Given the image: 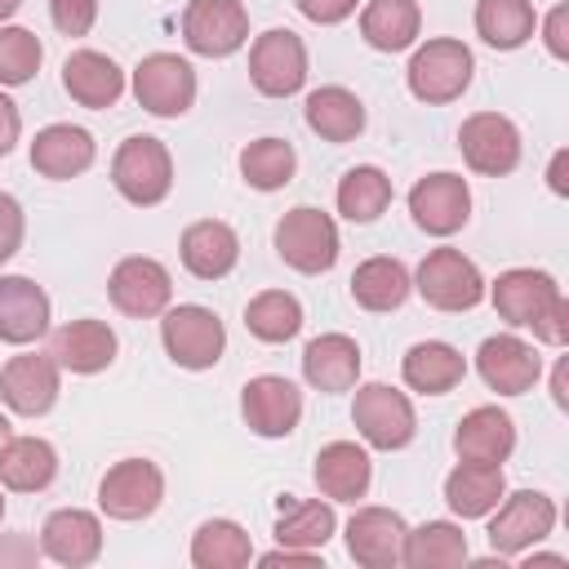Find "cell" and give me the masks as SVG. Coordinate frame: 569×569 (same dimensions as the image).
Listing matches in <instances>:
<instances>
[{
    "label": "cell",
    "mask_w": 569,
    "mask_h": 569,
    "mask_svg": "<svg viewBox=\"0 0 569 569\" xmlns=\"http://www.w3.org/2000/svg\"><path fill=\"white\" fill-rule=\"evenodd\" d=\"M498 316L516 329H533L538 342L547 347H565L569 342V302L560 293V284L547 271L533 267H511L493 280L489 289Z\"/></svg>",
    "instance_id": "obj_1"
},
{
    "label": "cell",
    "mask_w": 569,
    "mask_h": 569,
    "mask_svg": "<svg viewBox=\"0 0 569 569\" xmlns=\"http://www.w3.org/2000/svg\"><path fill=\"white\" fill-rule=\"evenodd\" d=\"M471 71H476L471 49H467L462 40L436 36V40H427L422 49H413L405 80H409V93H413L418 102L440 107V102H453V98L467 93Z\"/></svg>",
    "instance_id": "obj_2"
},
{
    "label": "cell",
    "mask_w": 569,
    "mask_h": 569,
    "mask_svg": "<svg viewBox=\"0 0 569 569\" xmlns=\"http://www.w3.org/2000/svg\"><path fill=\"white\" fill-rule=\"evenodd\" d=\"M111 182L129 204H160L173 187V156L160 138L151 133H133L116 147L111 156Z\"/></svg>",
    "instance_id": "obj_3"
},
{
    "label": "cell",
    "mask_w": 569,
    "mask_h": 569,
    "mask_svg": "<svg viewBox=\"0 0 569 569\" xmlns=\"http://www.w3.org/2000/svg\"><path fill=\"white\" fill-rule=\"evenodd\" d=\"M276 253L302 271V276H320L338 262V227L325 209L316 204H298L276 222Z\"/></svg>",
    "instance_id": "obj_4"
},
{
    "label": "cell",
    "mask_w": 569,
    "mask_h": 569,
    "mask_svg": "<svg viewBox=\"0 0 569 569\" xmlns=\"http://www.w3.org/2000/svg\"><path fill=\"white\" fill-rule=\"evenodd\" d=\"M160 338H164L169 360L182 369H213L227 351V329H222L218 311H209L200 302L169 307L160 320Z\"/></svg>",
    "instance_id": "obj_5"
},
{
    "label": "cell",
    "mask_w": 569,
    "mask_h": 569,
    "mask_svg": "<svg viewBox=\"0 0 569 569\" xmlns=\"http://www.w3.org/2000/svg\"><path fill=\"white\" fill-rule=\"evenodd\" d=\"M413 289L422 293L427 307L436 311H471L480 298H485V280H480V267L462 253V249H431L422 262H418V280Z\"/></svg>",
    "instance_id": "obj_6"
},
{
    "label": "cell",
    "mask_w": 569,
    "mask_h": 569,
    "mask_svg": "<svg viewBox=\"0 0 569 569\" xmlns=\"http://www.w3.org/2000/svg\"><path fill=\"white\" fill-rule=\"evenodd\" d=\"M249 80L267 98H289L307 80V44L289 27H271L249 44Z\"/></svg>",
    "instance_id": "obj_7"
},
{
    "label": "cell",
    "mask_w": 569,
    "mask_h": 569,
    "mask_svg": "<svg viewBox=\"0 0 569 569\" xmlns=\"http://www.w3.org/2000/svg\"><path fill=\"white\" fill-rule=\"evenodd\" d=\"M351 422L356 431L373 445V449H405L418 431L413 405L405 391L387 387V382H365L356 387V405H351Z\"/></svg>",
    "instance_id": "obj_8"
},
{
    "label": "cell",
    "mask_w": 569,
    "mask_h": 569,
    "mask_svg": "<svg viewBox=\"0 0 569 569\" xmlns=\"http://www.w3.org/2000/svg\"><path fill=\"white\" fill-rule=\"evenodd\" d=\"M133 98L142 111L151 116H187L191 102H196V71L187 58L178 53H147L138 67H133Z\"/></svg>",
    "instance_id": "obj_9"
},
{
    "label": "cell",
    "mask_w": 569,
    "mask_h": 569,
    "mask_svg": "<svg viewBox=\"0 0 569 569\" xmlns=\"http://www.w3.org/2000/svg\"><path fill=\"white\" fill-rule=\"evenodd\" d=\"M556 525V502L538 489H520V493H502V502L493 507L489 520V547L493 556H520L533 542H542Z\"/></svg>",
    "instance_id": "obj_10"
},
{
    "label": "cell",
    "mask_w": 569,
    "mask_h": 569,
    "mask_svg": "<svg viewBox=\"0 0 569 569\" xmlns=\"http://www.w3.org/2000/svg\"><path fill=\"white\" fill-rule=\"evenodd\" d=\"M182 40L200 58H227L249 40V9L240 0H191L182 9Z\"/></svg>",
    "instance_id": "obj_11"
},
{
    "label": "cell",
    "mask_w": 569,
    "mask_h": 569,
    "mask_svg": "<svg viewBox=\"0 0 569 569\" xmlns=\"http://www.w3.org/2000/svg\"><path fill=\"white\" fill-rule=\"evenodd\" d=\"M160 498H164V476L147 458H124L107 467V476L98 480V507L111 520H142L160 507Z\"/></svg>",
    "instance_id": "obj_12"
},
{
    "label": "cell",
    "mask_w": 569,
    "mask_h": 569,
    "mask_svg": "<svg viewBox=\"0 0 569 569\" xmlns=\"http://www.w3.org/2000/svg\"><path fill=\"white\" fill-rule=\"evenodd\" d=\"M458 151L476 173L502 178L520 164V129L498 111H476L458 129Z\"/></svg>",
    "instance_id": "obj_13"
},
{
    "label": "cell",
    "mask_w": 569,
    "mask_h": 569,
    "mask_svg": "<svg viewBox=\"0 0 569 569\" xmlns=\"http://www.w3.org/2000/svg\"><path fill=\"white\" fill-rule=\"evenodd\" d=\"M409 213L427 236H453L471 218V191L458 173H427L409 191Z\"/></svg>",
    "instance_id": "obj_14"
},
{
    "label": "cell",
    "mask_w": 569,
    "mask_h": 569,
    "mask_svg": "<svg viewBox=\"0 0 569 569\" xmlns=\"http://www.w3.org/2000/svg\"><path fill=\"white\" fill-rule=\"evenodd\" d=\"M107 293H111V307H116V311L147 320V316H160V311L169 307L173 280H169V271H164L156 258L133 253V258H120V262H116V271H111V280H107Z\"/></svg>",
    "instance_id": "obj_15"
},
{
    "label": "cell",
    "mask_w": 569,
    "mask_h": 569,
    "mask_svg": "<svg viewBox=\"0 0 569 569\" xmlns=\"http://www.w3.org/2000/svg\"><path fill=\"white\" fill-rule=\"evenodd\" d=\"M476 369H480V378H485L489 391H498V396H525L542 378V356L525 338H516V333H493V338L480 342Z\"/></svg>",
    "instance_id": "obj_16"
},
{
    "label": "cell",
    "mask_w": 569,
    "mask_h": 569,
    "mask_svg": "<svg viewBox=\"0 0 569 569\" xmlns=\"http://www.w3.org/2000/svg\"><path fill=\"white\" fill-rule=\"evenodd\" d=\"M240 413H244L249 431H258L267 440L289 436L302 418V391L280 373H258L240 391Z\"/></svg>",
    "instance_id": "obj_17"
},
{
    "label": "cell",
    "mask_w": 569,
    "mask_h": 569,
    "mask_svg": "<svg viewBox=\"0 0 569 569\" xmlns=\"http://www.w3.org/2000/svg\"><path fill=\"white\" fill-rule=\"evenodd\" d=\"M0 400L22 413V418H40L53 409L58 400V360L27 351V356H9L0 369Z\"/></svg>",
    "instance_id": "obj_18"
},
{
    "label": "cell",
    "mask_w": 569,
    "mask_h": 569,
    "mask_svg": "<svg viewBox=\"0 0 569 569\" xmlns=\"http://www.w3.org/2000/svg\"><path fill=\"white\" fill-rule=\"evenodd\" d=\"M405 533H409V525L400 520V511L356 507V516L347 520V556L365 569H391V565H400Z\"/></svg>",
    "instance_id": "obj_19"
},
{
    "label": "cell",
    "mask_w": 569,
    "mask_h": 569,
    "mask_svg": "<svg viewBox=\"0 0 569 569\" xmlns=\"http://www.w3.org/2000/svg\"><path fill=\"white\" fill-rule=\"evenodd\" d=\"M40 551H44L53 565H67V569L93 565V560L102 556V520H98L93 511L62 507V511H53V516L40 525Z\"/></svg>",
    "instance_id": "obj_20"
},
{
    "label": "cell",
    "mask_w": 569,
    "mask_h": 569,
    "mask_svg": "<svg viewBox=\"0 0 569 569\" xmlns=\"http://www.w3.org/2000/svg\"><path fill=\"white\" fill-rule=\"evenodd\" d=\"M116 329L102 320H67L62 329H53L49 356L58 360V369L71 373H102L116 360Z\"/></svg>",
    "instance_id": "obj_21"
},
{
    "label": "cell",
    "mask_w": 569,
    "mask_h": 569,
    "mask_svg": "<svg viewBox=\"0 0 569 569\" xmlns=\"http://www.w3.org/2000/svg\"><path fill=\"white\" fill-rule=\"evenodd\" d=\"M516 449V422L511 413H502L498 405H480L471 413H462L458 431H453V453L462 462H507Z\"/></svg>",
    "instance_id": "obj_22"
},
{
    "label": "cell",
    "mask_w": 569,
    "mask_h": 569,
    "mask_svg": "<svg viewBox=\"0 0 569 569\" xmlns=\"http://www.w3.org/2000/svg\"><path fill=\"white\" fill-rule=\"evenodd\" d=\"M49 329V293L27 276H0V342L27 347Z\"/></svg>",
    "instance_id": "obj_23"
},
{
    "label": "cell",
    "mask_w": 569,
    "mask_h": 569,
    "mask_svg": "<svg viewBox=\"0 0 569 569\" xmlns=\"http://www.w3.org/2000/svg\"><path fill=\"white\" fill-rule=\"evenodd\" d=\"M178 253H182V267L196 280H222L240 258V236L218 218H200L182 231Z\"/></svg>",
    "instance_id": "obj_24"
},
{
    "label": "cell",
    "mask_w": 569,
    "mask_h": 569,
    "mask_svg": "<svg viewBox=\"0 0 569 569\" xmlns=\"http://www.w3.org/2000/svg\"><path fill=\"white\" fill-rule=\"evenodd\" d=\"M62 89H67L80 107L102 111V107H116V102H120V93H124V71H120L107 53H98V49H76V53H67V62H62Z\"/></svg>",
    "instance_id": "obj_25"
},
{
    "label": "cell",
    "mask_w": 569,
    "mask_h": 569,
    "mask_svg": "<svg viewBox=\"0 0 569 569\" xmlns=\"http://www.w3.org/2000/svg\"><path fill=\"white\" fill-rule=\"evenodd\" d=\"M98 147H93V133L80 129V124H49L31 138V169L44 173V178H76L93 164Z\"/></svg>",
    "instance_id": "obj_26"
},
{
    "label": "cell",
    "mask_w": 569,
    "mask_h": 569,
    "mask_svg": "<svg viewBox=\"0 0 569 569\" xmlns=\"http://www.w3.org/2000/svg\"><path fill=\"white\" fill-rule=\"evenodd\" d=\"M302 378L316 391H351L360 378V347L347 333H320L302 347Z\"/></svg>",
    "instance_id": "obj_27"
},
{
    "label": "cell",
    "mask_w": 569,
    "mask_h": 569,
    "mask_svg": "<svg viewBox=\"0 0 569 569\" xmlns=\"http://www.w3.org/2000/svg\"><path fill=\"white\" fill-rule=\"evenodd\" d=\"M373 462L356 440H333L316 453V485L329 502H356L369 493Z\"/></svg>",
    "instance_id": "obj_28"
},
{
    "label": "cell",
    "mask_w": 569,
    "mask_h": 569,
    "mask_svg": "<svg viewBox=\"0 0 569 569\" xmlns=\"http://www.w3.org/2000/svg\"><path fill=\"white\" fill-rule=\"evenodd\" d=\"M507 493V480H502V467L498 462H462L445 476V502L453 516L462 520H480L489 516Z\"/></svg>",
    "instance_id": "obj_29"
},
{
    "label": "cell",
    "mask_w": 569,
    "mask_h": 569,
    "mask_svg": "<svg viewBox=\"0 0 569 569\" xmlns=\"http://www.w3.org/2000/svg\"><path fill=\"white\" fill-rule=\"evenodd\" d=\"M58 476V449L40 436H9L0 449V485L13 493H40Z\"/></svg>",
    "instance_id": "obj_30"
},
{
    "label": "cell",
    "mask_w": 569,
    "mask_h": 569,
    "mask_svg": "<svg viewBox=\"0 0 569 569\" xmlns=\"http://www.w3.org/2000/svg\"><path fill=\"white\" fill-rule=\"evenodd\" d=\"M302 116H307V129L320 133L325 142H351L365 129V102L351 89H342V84L311 89Z\"/></svg>",
    "instance_id": "obj_31"
},
{
    "label": "cell",
    "mask_w": 569,
    "mask_h": 569,
    "mask_svg": "<svg viewBox=\"0 0 569 569\" xmlns=\"http://www.w3.org/2000/svg\"><path fill=\"white\" fill-rule=\"evenodd\" d=\"M400 373H405V382H409L413 391H422V396H445V391H453V387L467 378V360H462V351L449 347V342H413V347L405 351Z\"/></svg>",
    "instance_id": "obj_32"
},
{
    "label": "cell",
    "mask_w": 569,
    "mask_h": 569,
    "mask_svg": "<svg viewBox=\"0 0 569 569\" xmlns=\"http://www.w3.org/2000/svg\"><path fill=\"white\" fill-rule=\"evenodd\" d=\"M409 289H413V280H409L405 262L400 258H387V253L365 258L351 271V298L365 311H396L409 298Z\"/></svg>",
    "instance_id": "obj_33"
},
{
    "label": "cell",
    "mask_w": 569,
    "mask_h": 569,
    "mask_svg": "<svg viewBox=\"0 0 569 569\" xmlns=\"http://www.w3.org/2000/svg\"><path fill=\"white\" fill-rule=\"evenodd\" d=\"M418 27H422L418 0H369L360 9V36H365V44H373L382 53L409 49L418 40Z\"/></svg>",
    "instance_id": "obj_34"
},
{
    "label": "cell",
    "mask_w": 569,
    "mask_h": 569,
    "mask_svg": "<svg viewBox=\"0 0 569 569\" xmlns=\"http://www.w3.org/2000/svg\"><path fill=\"white\" fill-rule=\"evenodd\" d=\"M338 529V516L329 502L320 498H280V520H276V542L280 547H302V551H320Z\"/></svg>",
    "instance_id": "obj_35"
},
{
    "label": "cell",
    "mask_w": 569,
    "mask_h": 569,
    "mask_svg": "<svg viewBox=\"0 0 569 569\" xmlns=\"http://www.w3.org/2000/svg\"><path fill=\"white\" fill-rule=\"evenodd\" d=\"M467 560V533L449 520H427L405 533L400 565L409 569H440V565H462Z\"/></svg>",
    "instance_id": "obj_36"
},
{
    "label": "cell",
    "mask_w": 569,
    "mask_h": 569,
    "mask_svg": "<svg viewBox=\"0 0 569 569\" xmlns=\"http://www.w3.org/2000/svg\"><path fill=\"white\" fill-rule=\"evenodd\" d=\"M253 560V542L236 520H204L191 533V565L196 569H240Z\"/></svg>",
    "instance_id": "obj_37"
},
{
    "label": "cell",
    "mask_w": 569,
    "mask_h": 569,
    "mask_svg": "<svg viewBox=\"0 0 569 569\" xmlns=\"http://www.w3.org/2000/svg\"><path fill=\"white\" fill-rule=\"evenodd\" d=\"M391 204V178L378 164H356L338 182V213L347 222H373Z\"/></svg>",
    "instance_id": "obj_38"
},
{
    "label": "cell",
    "mask_w": 569,
    "mask_h": 569,
    "mask_svg": "<svg viewBox=\"0 0 569 569\" xmlns=\"http://www.w3.org/2000/svg\"><path fill=\"white\" fill-rule=\"evenodd\" d=\"M538 27L529 0H476V31L493 49H520Z\"/></svg>",
    "instance_id": "obj_39"
},
{
    "label": "cell",
    "mask_w": 569,
    "mask_h": 569,
    "mask_svg": "<svg viewBox=\"0 0 569 569\" xmlns=\"http://www.w3.org/2000/svg\"><path fill=\"white\" fill-rule=\"evenodd\" d=\"M244 329L258 342H289L302 329V302L293 293H284V289H262L244 307Z\"/></svg>",
    "instance_id": "obj_40"
},
{
    "label": "cell",
    "mask_w": 569,
    "mask_h": 569,
    "mask_svg": "<svg viewBox=\"0 0 569 569\" xmlns=\"http://www.w3.org/2000/svg\"><path fill=\"white\" fill-rule=\"evenodd\" d=\"M298 169V156L284 138H258L240 151V173L253 191H280Z\"/></svg>",
    "instance_id": "obj_41"
},
{
    "label": "cell",
    "mask_w": 569,
    "mask_h": 569,
    "mask_svg": "<svg viewBox=\"0 0 569 569\" xmlns=\"http://www.w3.org/2000/svg\"><path fill=\"white\" fill-rule=\"evenodd\" d=\"M44 62V44L27 27H0V84H27Z\"/></svg>",
    "instance_id": "obj_42"
},
{
    "label": "cell",
    "mask_w": 569,
    "mask_h": 569,
    "mask_svg": "<svg viewBox=\"0 0 569 569\" xmlns=\"http://www.w3.org/2000/svg\"><path fill=\"white\" fill-rule=\"evenodd\" d=\"M49 18L62 36H89L98 18V0H49Z\"/></svg>",
    "instance_id": "obj_43"
},
{
    "label": "cell",
    "mask_w": 569,
    "mask_h": 569,
    "mask_svg": "<svg viewBox=\"0 0 569 569\" xmlns=\"http://www.w3.org/2000/svg\"><path fill=\"white\" fill-rule=\"evenodd\" d=\"M22 231H27L22 204H18L9 191H0V262H9V258L18 253V244H22Z\"/></svg>",
    "instance_id": "obj_44"
},
{
    "label": "cell",
    "mask_w": 569,
    "mask_h": 569,
    "mask_svg": "<svg viewBox=\"0 0 569 569\" xmlns=\"http://www.w3.org/2000/svg\"><path fill=\"white\" fill-rule=\"evenodd\" d=\"M293 4H298V13H302L307 22H316V27H333V22L351 18L360 0H293Z\"/></svg>",
    "instance_id": "obj_45"
},
{
    "label": "cell",
    "mask_w": 569,
    "mask_h": 569,
    "mask_svg": "<svg viewBox=\"0 0 569 569\" xmlns=\"http://www.w3.org/2000/svg\"><path fill=\"white\" fill-rule=\"evenodd\" d=\"M18 133H22V116H18V102H13L9 93H0V156H9V151H13Z\"/></svg>",
    "instance_id": "obj_46"
},
{
    "label": "cell",
    "mask_w": 569,
    "mask_h": 569,
    "mask_svg": "<svg viewBox=\"0 0 569 569\" xmlns=\"http://www.w3.org/2000/svg\"><path fill=\"white\" fill-rule=\"evenodd\" d=\"M565 18H569V9H565V4H556V9L547 13V22H542L547 49H551L556 58H565V53H569V44H565Z\"/></svg>",
    "instance_id": "obj_47"
},
{
    "label": "cell",
    "mask_w": 569,
    "mask_h": 569,
    "mask_svg": "<svg viewBox=\"0 0 569 569\" xmlns=\"http://www.w3.org/2000/svg\"><path fill=\"white\" fill-rule=\"evenodd\" d=\"M262 565H307L311 569L320 560H316V551H302V547H276V551L262 556Z\"/></svg>",
    "instance_id": "obj_48"
},
{
    "label": "cell",
    "mask_w": 569,
    "mask_h": 569,
    "mask_svg": "<svg viewBox=\"0 0 569 569\" xmlns=\"http://www.w3.org/2000/svg\"><path fill=\"white\" fill-rule=\"evenodd\" d=\"M565 169H569V151H556V156H551V169H547V182H551L556 196H569V178H565Z\"/></svg>",
    "instance_id": "obj_49"
},
{
    "label": "cell",
    "mask_w": 569,
    "mask_h": 569,
    "mask_svg": "<svg viewBox=\"0 0 569 569\" xmlns=\"http://www.w3.org/2000/svg\"><path fill=\"white\" fill-rule=\"evenodd\" d=\"M565 369H569V360H560V365H556V373H551V396H556V405H560V409L569 405V396H565Z\"/></svg>",
    "instance_id": "obj_50"
},
{
    "label": "cell",
    "mask_w": 569,
    "mask_h": 569,
    "mask_svg": "<svg viewBox=\"0 0 569 569\" xmlns=\"http://www.w3.org/2000/svg\"><path fill=\"white\" fill-rule=\"evenodd\" d=\"M533 565H565V556H542V551H538V556L525 560V569H533Z\"/></svg>",
    "instance_id": "obj_51"
},
{
    "label": "cell",
    "mask_w": 569,
    "mask_h": 569,
    "mask_svg": "<svg viewBox=\"0 0 569 569\" xmlns=\"http://www.w3.org/2000/svg\"><path fill=\"white\" fill-rule=\"evenodd\" d=\"M18 4H22V0H0V22H4V18H13V13H18Z\"/></svg>",
    "instance_id": "obj_52"
},
{
    "label": "cell",
    "mask_w": 569,
    "mask_h": 569,
    "mask_svg": "<svg viewBox=\"0 0 569 569\" xmlns=\"http://www.w3.org/2000/svg\"><path fill=\"white\" fill-rule=\"evenodd\" d=\"M9 436H13V431H9V418L0 413V449H4V440H9Z\"/></svg>",
    "instance_id": "obj_53"
},
{
    "label": "cell",
    "mask_w": 569,
    "mask_h": 569,
    "mask_svg": "<svg viewBox=\"0 0 569 569\" xmlns=\"http://www.w3.org/2000/svg\"><path fill=\"white\" fill-rule=\"evenodd\" d=\"M0 520H4V493H0Z\"/></svg>",
    "instance_id": "obj_54"
}]
</instances>
